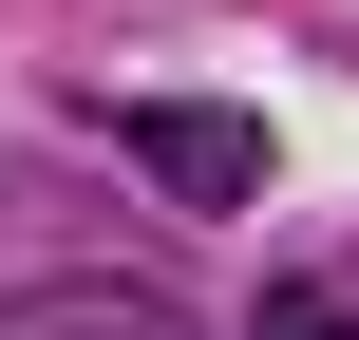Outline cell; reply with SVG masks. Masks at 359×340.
<instances>
[{"label": "cell", "instance_id": "cell-1", "mask_svg": "<svg viewBox=\"0 0 359 340\" xmlns=\"http://www.w3.org/2000/svg\"><path fill=\"white\" fill-rule=\"evenodd\" d=\"M114 151H133L151 189H189V208H246V189H265V132H246V114H114Z\"/></svg>", "mask_w": 359, "mask_h": 340}, {"label": "cell", "instance_id": "cell-2", "mask_svg": "<svg viewBox=\"0 0 359 340\" xmlns=\"http://www.w3.org/2000/svg\"><path fill=\"white\" fill-rule=\"evenodd\" d=\"M0 340H189V303H151V284H38V303H0Z\"/></svg>", "mask_w": 359, "mask_h": 340}, {"label": "cell", "instance_id": "cell-3", "mask_svg": "<svg viewBox=\"0 0 359 340\" xmlns=\"http://www.w3.org/2000/svg\"><path fill=\"white\" fill-rule=\"evenodd\" d=\"M265 340H359V303H322V284H284V303H265Z\"/></svg>", "mask_w": 359, "mask_h": 340}]
</instances>
